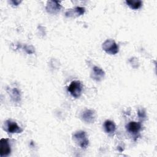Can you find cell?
Returning <instances> with one entry per match:
<instances>
[{
  "instance_id": "obj_1",
  "label": "cell",
  "mask_w": 157,
  "mask_h": 157,
  "mask_svg": "<svg viewBox=\"0 0 157 157\" xmlns=\"http://www.w3.org/2000/svg\"><path fill=\"white\" fill-rule=\"evenodd\" d=\"M74 140L82 148H86L89 144V140L86 137V132L83 131L76 132L74 136Z\"/></svg>"
},
{
  "instance_id": "obj_2",
  "label": "cell",
  "mask_w": 157,
  "mask_h": 157,
  "mask_svg": "<svg viewBox=\"0 0 157 157\" xmlns=\"http://www.w3.org/2000/svg\"><path fill=\"white\" fill-rule=\"evenodd\" d=\"M102 49L108 54L115 55L118 52L119 48L116 42L112 39L106 40L102 45Z\"/></svg>"
},
{
  "instance_id": "obj_3",
  "label": "cell",
  "mask_w": 157,
  "mask_h": 157,
  "mask_svg": "<svg viewBox=\"0 0 157 157\" xmlns=\"http://www.w3.org/2000/svg\"><path fill=\"white\" fill-rule=\"evenodd\" d=\"M67 90L73 97L75 98H79L81 95L82 91V85L80 82L78 80L72 81L69 85V86H68Z\"/></svg>"
},
{
  "instance_id": "obj_4",
  "label": "cell",
  "mask_w": 157,
  "mask_h": 157,
  "mask_svg": "<svg viewBox=\"0 0 157 157\" xmlns=\"http://www.w3.org/2000/svg\"><path fill=\"white\" fill-rule=\"evenodd\" d=\"M4 129L9 133H20L23 131V129L18 126L15 121L8 120L4 122Z\"/></svg>"
},
{
  "instance_id": "obj_5",
  "label": "cell",
  "mask_w": 157,
  "mask_h": 157,
  "mask_svg": "<svg viewBox=\"0 0 157 157\" xmlns=\"http://www.w3.org/2000/svg\"><path fill=\"white\" fill-rule=\"evenodd\" d=\"M61 6L59 2L56 1H49L46 6V10L51 14H56L59 12Z\"/></svg>"
},
{
  "instance_id": "obj_6",
  "label": "cell",
  "mask_w": 157,
  "mask_h": 157,
  "mask_svg": "<svg viewBox=\"0 0 157 157\" xmlns=\"http://www.w3.org/2000/svg\"><path fill=\"white\" fill-rule=\"evenodd\" d=\"M1 147H0V153L1 156H8L11 152L10 145L8 139H1L0 140Z\"/></svg>"
},
{
  "instance_id": "obj_7",
  "label": "cell",
  "mask_w": 157,
  "mask_h": 157,
  "mask_svg": "<svg viewBox=\"0 0 157 157\" xmlns=\"http://www.w3.org/2000/svg\"><path fill=\"white\" fill-rule=\"evenodd\" d=\"M83 120L88 123H93L96 118V113L93 110L86 109L82 114Z\"/></svg>"
},
{
  "instance_id": "obj_8",
  "label": "cell",
  "mask_w": 157,
  "mask_h": 157,
  "mask_svg": "<svg viewBox=\"0 0 157 157\" xmlns=\"http://www.w3.org/2000/svg\"><path fill=\"white\" fill-rule=\"evenodd\" d=\"M126 129L129 133L136 135L141 130L142 124L140 122L130 121L126 125Z\"/></svg>"
},
{
  "instance_id": "obj_9",
  "label": "cell",
  "mask_w": 157,
  "mask_h": 157,
  "mask_svg": "<svg viewBox=\"0 0 157 157\" xmlns=\"http://www.w3.org/2000/svg\"><path fill=\"white\" fill-rule=\"evenodd\" d=\"M105 72L100 67L98 66H94L91 71V77L98 82H99L102 80V78L104 77Z\"/></svg>"
},
{
  "instance_id": "obj_10",
  "label": "cell",
  "mask_w": 157,
  "mask_h": 157,
  "mask_svg": "<svg viewBox=\"0 0 157 157\" xmlns=\"http://www.w3.org/2000/svg\"><path fill=\"white\" fill-rule=\"evenodd\" d=\"M104 127L105 132L109 134H113L116 130L115 123L110 120H106L104 123Z\"/></svg>"
},
{
  "instance_id": "obj_11",
  "label": "cell",
  "mask_w": 157,
  "mask_h": 157,
  "mask_svg": "<svg viewBox=\"0 0 157 157\" xmlns=\"http://www.w3.org/2000/svg\"><path fill=\"white\" fill-rule=\"evenodd\" d=\"M85 12V9L84 7H76L73 10L70 9L66 13V15L67 17H70L71 15H76L77 16H80L84 14Z\"/></svg>"
},
{
  "instance_id": "obj_12",
  "label": "cell",
  "mask_w": 157,
  "mask_h": 157,
  "mask_svg": "<svg viewBox=\"0 0 157 157\" xmlns=\"http://www.w3.org/2000/svg\"><path fill=\"white\" fill-rule=\"evenodd\" d=\"M9 94L12 101L15 102H19L21 99V94L17 88H13L9 91Z\"/></svg>"
},
{
  "instance_id": "obj_13",
  "label": "cell",
  "mask_w": 157,
  "mask_h": 157,
  "mask_svg": "<svg viewBox=\"0 0 157 157\" xmlns=\"http://www.w3.org/2000/svg\"><path fill=\"white\" fill-rule=\"evenodd\" d=\"M125 2L131 9L134 10L139 9L142 6V2L139 0H128L126 1Z\"/></svg>"
},
{
  "instance_id": "obj_14",
  "label": "cell",
  "mask_w": 157,
  "mask_h": 157,
  "mask_svg": "<svg viewBox=\"0 0 157 157\" xmlns=\"http://www.w3.org/2000/svg\"><path fill=\"white\" fill-rule=\"evenodd\" d=\"M137 114H138V116L140 118L144 119L146 117L145 112L144 110H139L138 112H137Z\"/></svg>"
},
{
  "instance_id": "obj_15",
  "label": "cell",
  "mask_w": 157,
  "mask_h": 157,
  "mask_svg": "<svg viewBox=\"0 0 157 157\" xmlns=\"http://www.w3.org/2000/svg\"><path fill=\"white\" fill-rule=\"evenodd\" d=\"M25 50L26 52L29 53V54H31L33 53L34 52V48L32 47V46H26L25 47Z\"/></svg>"
},
{
  "instance_id": "obj_16",
  "label": "cell",
  "mask_w": 157,
  "mask_h": 157,
  "mask_svg": "<svg viewBox=\"0 0 157 157\" xmlns=\"http://www.w3.org/2000/svg\"><path fill=\"white\" fill-rule=\"evenodd\" d=\"M21 1H18V0H12V1H10V3L13 6H18L21 3Z\"/></svg>"
}]
</instances>
